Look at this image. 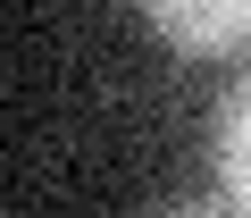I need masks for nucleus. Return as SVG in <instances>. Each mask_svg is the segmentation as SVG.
I'll return each mask as SVG.
<instances>
[{
	"mask_svg": "<svg viewBox=\"0 0 251 218\" xmlns=\"http://www.w3.org/2000/svg\"><path fill=\"white\" fill-rule=\"evenodd\" d=\"M209 151H218V193L251 218V76L218 101V143Z\"/></svg>",
	"mask_w": 251,
	"mask_h": 218,
	"instance_id": "2",
	"label": "nucleus"
},
{
	"mask_svg": "<svg viewBox=\"0 0 251 218\" xmlns=\"http://www.w3.org/2000/svg\"><path fill=\"white\" fill-rule=\"evenodd\" d=\"M159 218H243V210H234V201H226V193H218V201H168V210H159Z\"/></svg>",
	"mask_w": 251,
	"mask_h": 218,
	"instance_id": "3",
	"label": "nucleus"
},
{
	"mask_svg": "<svg viewBox=\"0 0 251 218\" xmlns=\"http://www.w3.org/2000/svg\"><path fill=\"white\" fill-rule=\"evenodd\" d=\"M143 17L193 51V59H226V51H251V0H143Z\"/></svg>",
	"mask_w": 251,
	"mask_h": 218,
	"instance_id": "1",
	"label": "nucleus"
}]
</instances>
